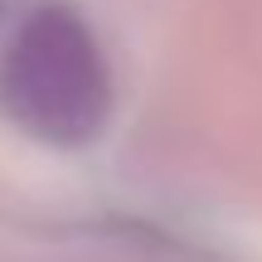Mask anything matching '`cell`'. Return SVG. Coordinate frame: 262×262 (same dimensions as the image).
Here are the masks:
<instances>
[{"label": "cell", "instance_id": "cell-1", "mask_svg": "<svg viewBox=\"0 0 262 262\" xmlns=\"http://www.w3.org/2000/svg\"><path fill=\"white\" fill-rule=\"evenodd\" d=\"M0 107L49 146H88L112 117V68L68 5H44L19 25L0 58Z\"/></svg>", "mask_w": 262, "mask_h": 262}]
</instances>
